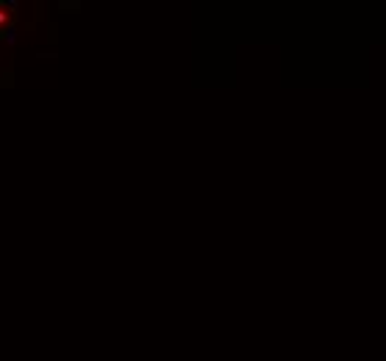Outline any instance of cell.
I'll return each instance as SVG.
<instances>
[{
	"label": "cell",
	"instance_id": "1",
	"mask_svg": "<svg viewBox=\"0 0 386 361\" xmlns=\"http://www.w3.org/2000/svg\"><path fill=\"white\" fill-rule=\"evenodd\" d=\"M6 20H9V14H6V12H0V25L6 23Z\"/></svg>",
	"mask_w": 386,
	"mask_h": 361
}]
</instances>
